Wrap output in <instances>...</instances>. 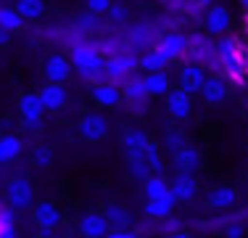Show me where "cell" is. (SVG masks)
Instances as JSON below:
<instances>
[{"label":"cell","instance_id":"27","mask_svg":"<svg viewBox=\"0 0 248 238\" xmlns=\"http://www.w3.org/2000/svg\"><path fill=\"white\" fill-rule=\"evenodd\" d=\"M14 8L19 11L21 19L34 21V19H40V16L45 14V0H16Z\"/></svg>","mask_w":248,"mask_h":238},{"label":"cell","instance_id":"29","mask_svg":"<svg viewBox=\"0 0 248 238\" xmlns=\"http://www.w3.org/2000/svg\"><path fill=\"white\" fill-rule=\"evenodd\" d=\"M24 19L19 16V11L16 8H5V5H0V27L8 29V32H19Z\"/></svg>","mask_w":248,"mask_h":238},{"label":"cell","instance_id":"23","mask_svg":"<svg viewBox=\"0 0 248 238\" xmlns=\"http://www.w3.org/2000/svg\"><path fill=\"white\" fill-rule=\"evenodd\" d=\"M127 170L135 180L151 177V167H148V159H145L143 151H127Z\"/></svg>","mask_w":248,"mask_h":238},{"label":"cell","instance_id":"21","mask_svg":"<svg viewBox=\"0 0 248 238\" xmlns=\"http://www.w3.org/2000/svg\"><path fill=\"white\" fill-rule=\"evenodd\" d=\"M201 95H203L206 103L217 106L227 98V85H224V80H219V77H209L203 82V87H201Z\"/></svg>","mask_w":248,"mask_h":238},{"label":"cell","instance_id":"30","mask_svg":"<svg viewBox=\"0 0 248 238\" xmlns=\"http://www.w3.org/2000/svg\"><path fill=\"white\" fill-rule=\"evenodd\" d=\"M169 193V186L161 175H153V177H145V199H158V196Z\"/></svg>","mask_w":248,"mask_h":238},{"label":"cell","instance_id":"36","mask_svg":"<svg viewBox=\"0 0 248 238\" xmlns=\"http://www.w3.org/2000/svg\"><path fill=\"white\" fill-rule=\"evenodd\" d=\"M111 3H114V0H85L87 11H90V14H95V16H103L106 11L111 8Z\"/></svg>","mask_w":248,"mask_h":238},{"label":"cell","instance_id":"18","mask_svg":"<svg viewBox=\"0 0 248 238\" xmlns=\"http://www.w3.org/2000/svg\"><path fill=\"white\" fill-rule=\"evenodd\" d=\"M174 204H177V199H174L172 188H169V193L158 196V199H148V204H145V214H148V217H156V220L169 217L172 209H174Z\"/></svg>","mask_w":248,"mask_h":238},{"label":"cell","instance_id":"28","mask_svg":"<svg viewBox=\"0 0 248 238\" xmlns=\"http://www.w3.org/2000/svg\"><path fill=\"white\" fill-rule=\"evenodd\" d=\"M151 143V138L145 135V130H127L124 133V138H122V146H124V151H145V146Z\"/></svg>","mask_w":248,"mask_h":238},{"label":"cell","instance_id":"34","mask_svg":"<svg viewBox=\"0 0 248 238\" xmlns=\"http://www.w3.org/2000/svg\"><path fill=\"white\" fill-rule=\"evenodd\" d=\"M53 162V153L48 151V148H34L32 151V164L40 167V170H45V167H50Z\"/></svg>","mask_w":248,"mask_h":238},{"label":"cell","instance_id":"41","mask_svg":"<svg viewBox=\"0 0 248 238\" xmlns=\"http://www.w3.org/2000/svg\"><path fill=\"white\" fill-rule=\"evenodd\" d=\"M240 5H243V8L248 11V0H240Z\"/></svg>","mask_w":248,"mask_h":238},{"label":"cell","instance_id":"33","mask_svg":"<svg viewBox=\"0 0 248 238\" xmlns=\"http://www.w3.org/2000/svg\"><path fill=\"white\" fill-rule=\"evenodd\" d=\"M164 148H167V151H177V148H182L185 146V135L180 133V130H169V133H164Z\"/></svg>","mask_w":248,"mask_h":238},{"label":"cell","instance_id":"31","mask_svg":"<svg viewBox=\"0 0 248 238\" xmlns=\"http://www.w3.org/2000/svg\"><path fill=\"white\" fill-rule=\"evenodd\" d=\"M103 214H106V220H108V225H122V228H127V225H129V212L124 209V206L108 204Z\"/></svg>","mask_w":248,"mask_h":238},{"label":"cell","instance_id":"7","mask_svg":"<svg viewBox=\"0 0 248 238\" xmlns=\"http://www.w3.org/2000/svg\"><path fill=\"white\" fill-rule=\"evenodd\" d=\"M124 85V98L132 103V109H145V103H148V90H145V82H143V77H132V71L127 74V80L122 82Z\"/></svg>","mask_w":248,"mask_h":238},{"label":"cell","instance_id":"16","mask_svg":"<svg viewBox=\"0 0 248 238\" xmlns=\"http://www.w3.org/2000/svg\"><path fill=\"white\" fill-rule=\"evenodd\" d=\"M158 48H161L164 53H167L169 61H174V58H182L187 51V37L180 32H167L161 40H158Z\"/></svg>","mask_w":248,"mask_h":238},{"label":"cell","instance_id":"14","mask_svg":"<svg viewBox=\"0 0 248 238\" xmlns=\"http://www.w3.org/2000/svg\"><path fill=\"white\" fill-rule=\"evenodd\" d=\"M172 193H174L177 201L196 199L198 183H196V177H193V172H177V177H174V183H172Z\"/></svg>","mask_w":248,"mask_h":238},{"label":"cell","instance_id":"13","mask_svg":"<svg viewBox=\"0 0 248 238\" xmlns=\"http://www.w3.org/2000/svg\"><path fill=\"white\" fill-rule=\"evenodd\" d=\"M79 233L87 236V238L106 236V233H108V220H106V214H100V212L85 214V217L79 220Z\"/></svg>","mask_w":248,"mask_h":238},{"label":"cell","instance_id":"40","mask_svg":"<svg viewBox=\"0 0 248 238\" xmlns=\"http://www.w3.org/2000/svg\"><path fill=\"white\" fill-rule=\"evenodd\" d=\"M196 5H201V8H209V5H214V0H196Z\"/></svg>","mask_w":248,"mask_h":238},{"label":"cell","instance_id":"17","mask_svg":"<svg viewBox=\"0 0 248 238\" xmlns=\"http://www.w3.org/2000/svg\"><path fill=\"white\" fill-rule=\"evenodd\" d=\"M172 162L177 167V172H196L201 167V153L185 143L182 148H177V151L172 153Z\"/></svg>","mask_w":248,"mask_h":238},{"label":"cell","instance_id":"19","mask_svg":"<svg viewBox=\"0 0 248 238\" xmlns=\"http://www.w3.org/2000/svg\"><path fill=\"white\" fill-rule=\"evenodd\" d=\"M167 64H169V58H167V53H164L158 45L148 48V51L138 58V67L145 69V71H161V69H167Z\"/></svg>","mask_w":248,"mask_h":238},{"label":"cell","instance_id":"10","mask_svg":"<svg viewBox=\"0 0 248 238\" xmlns=\"http://www.w3.org/2000/svg\"><path fill=\"white\" fill-rule=\"evenodd\" d=\"M40 101H43L45 111H56V109H63L66 103V87L63 82H48L45 87H40Z\"/></svg>","mask_w":248,"mask_h":238},{"label":"cell","instance_id":"11","mask_svg":"<svg viewBox=\"0 0 248 238\" xmlns=\"http://www.w3.org/2000/svg\"><path fill=\"white\" fill-rule=\"evenodd\" d=\"M69 74H72V61L66 56H61V53L48 56V61H45V77H48V82H66Z\"/></svg>","mask_w":248,"mask_h":238},{"label":"cell","instance_id":"5","mask_svg":"<svg viewBox=\"0 0 248 238\" xmlns=\"http://www.w3.org/2000/svg\"><path fill=\"white\" fill-rule=\"evenodd\" d=\"M79 135L90 143H98L108 135V119L103 114H85L79 119Z\"/></svg>","mask_w":248,"mask_h":238},{"label":"cell","instance_id":"22","mask_svg":"<svg viewBox=\"0 0 248 238\" xmlns=\"http://www.w3.org/2000/svg\"><path fill=\"white\" fill-rule=\"evenodd\" d=\"M209 206H214V209H230V206H235V201H238V190L232 186H219L214 188L209 193Z\"/></svg>","mask_w":248,"mask_h":238},{"label":"cell","instance_id":"20","mask_svg":"<svg viewBox=\"0 0 248 238\" xmlns=\"http://www.w3.org/2000/svg\"><path fill=\"white\" fill-rule=\"evenodd\" d=\"M34 222H37L40 228H56V225L61 222V212H58V206L50 204V201H40V204L34 206Z\"/></svg>","mask_w":248,"mask_h":238},{"label":"cell","instance_id":"12","mask_svg":"<svg viewBox=\"0 0 248 238\" xmlns=\"http://www.w3.org/2000/svg\"><path fill=\"white\" fill-rule=\"evenodd\" d=\"M203 21H206V32L209 34H224L230 29V11L224 5H209Z\"/></svg>","mask_w":248,"mask_h":238},{"label":"cell","instance_id":"37","mask_svg":"<svg viewBox=\"0 0 248 238\" xmlns=\"http://www.w3.org/2000/svg\"><path fill=\"white\" fill-rule=\"evenodd\" d=\"M106 236H111V238H129V236H132V230L116 225V228H108V233H106Z\"/></svg>","mask_w":248,"mask_h":238},{"label":"cell","instance_id":"9","mask_svg":"<svg viewBox=\"0 0 248 238\" xmlns=\"http://www.w3.org/2000/svg\"><path fill=\"white\" fill-rule=\"evenodd\" d=\"M203 82H206V74H203V69H201V64L190 61V64H185V67L180 69V87H182V90H187L190 95L201 93Z\"/></svg>","mask_w":248,"mask_h":238},{"label":"cell","instance_id":"24","mask_svg":"<svg viewBox=\"0 0 248 238\" xmlns=\"http://www.w3.org/2000/svg\"><path fill=\"white\" fill-rule=\"evenodd\" d=\"M127 43H129V48L148 51V48H153V43H156V40H153V29H151V27H143V24H138V27L129 29Z\"/></svg>","mask_w":248,"mask_h":238},{"label":"cell","instance_id":"8","mask_svg":"<svg viewBox=\"0 0 248 238\" xmlns=\"http://www.w3.org/2000/svg\"><path fill=\"white\" fill-rule=\"evenodd\" d=\"M190 109H193V103H190V93L187 90H169L167 93V111L172 114L177 122H185L187 117H190Z\"/></svg>","mask_w":248,"mask_h":238},{"label":"cell","instance_id":"15","mask_svg":"<svg viewBox=\"0 0 248 238\" xmlns=\"http://www.w3.org/2000/svg\"><path fill=\"white\" fill-rule=\"evenodd\" d=\"M93 101H95L98 106H103V109H111V106H116L122 101V93H119V85H114V82H95V87H93Z\"/></svg>","mask_w":248,"mask_h":238},{"label":"cell","instance_id":"1","mask_svg":"<svg viewBox=\"0 0 248 238\" xmlns=\"http://www.w3.org/2000/svg\"><path fill=\"white\" fill-rule=\"evenodd\" d=\"M72 67L79 69V74L90 82H103V58H100V45L93 43H74L72 56H69Z\"/></svg>","mask_w":248,"mask_h":238},{"label":"cell","instance_id":"26","mask_svg":"<svg viewBox=\"0 0 248 238\" xmlns=\"http://www.w3.org/2000/svg\"><path fill=\"white\" fill-rule=\"evenodd\" d=\"M145 82V90H148V95H167L169 93V77L161 71H148V74L143 77Z\"/></svg>","mask_w":248,"mask_h":238},{"label":"cell","instance_id":"4","mask_svg":"<svg viewBox=\"0 0 248 238\" xmlns=\"http://www.w3.org/2000/svg\"><path fill=\"white\" fill-rule=\"evenodd\" d=\"M5 199H8L11 209H29L32 206V186H29L27 177H14V180L5 186Z\"/></svg>","mask_w":248,"mask_h":238},{"label":"cell","instance_id":"2","mask_svg":"<svg viewBox=\"0 0 248 238\" xmlns=\"http://www.w3.org/2000/svg\"><path fill=\"white\" fill-rule=\"evenodd\" d=\"M138 69V58H135L132 51H119L114 53L111 58L103 61V80L106 82H114V85H122L127 80L129 71Z\"/></svg>","mask_w":248,"mask_h":238},{"label":"cell","instance_id":"39","mask_svg":"<svg viewBox=\"0 0 248 238\" xmlns=\"http://www.w3.org/2000/svg\"><path fill=\"white\" fill-rule=\"evenodd\" d=\"M11 34H14V32H8V29L0 27V45H8L11 43Z\"/></svg>","mask_w":248,"mask_h":238},{"label":"cell","instance_id":"6","mask_svg":"<svg viewBox=\"0 0 248 238\" xmlns=\"http://www.w3.org/2000/svg\"><path fill=\"white\" fill-rule=\"evenodd\" d=\"M19 114L24 119V124L29 127H37L40 122H43V114H45V106L43 101H40L37 93H24L19 98Z\"/></svg>","mask_w":248,"mask_h":238},{"label":"cell","instance_id":"38","mask_svg":"<svg viewBox=\"0 0 248 238\" xmlns=\"http://www.w3.org/2000/svg\"><path fill=\"white\" fill-rule=\"evenodd\" d=\"M227 236H232V238H238V236H243V228L240 225H227V230H224Z\"/></svg>","mask_w":248,"mask_h":238},{"label":"cell","instance_id":"35","mask_svg":"<svg viewBox=\"0 0 248 238\" xmlns=\"http://www.w3.org/2000/svg\"><path fill=\"white\" fill-rule=\"evenodd\" d=\"M106 16H108V21H111V24H124V21H127V16H129V11L124 8V5L111 3V8L106 11Z\"/></svg>","mask_w":248,"mask_h":238},{"label":"cell","instance_id":"3","mask_svg":"<svg viewBox=\"0 0 248 238\" xmlns=\"http://www.w3.org/2000/svg\"><path fill=\"white\" fill-rule=\"evenodd\" d=\"M217 56H219V67L227 71L230 77L240 80V74L246 71V61H243V53H240V48L232 37H222L219 43H217Z\"/></svg>","mask_w":248,"mask_h":238},{"label":"cell","instance_id":"25","mask_svg":"<svg viewBox=\"0 0 248 238\" xmlns=\"http://www.w3.org/2000/svg\"><path fill=\"white\" fill-rule=\"evenodd\" d=\"M21 140L16 135H3L0 138V164H8V162H16L21 153Z\"/></svg>","mask_w":248,"mask_h":238},{"label":"cell","instance_id":"32","mask_svg":"<svg viewBox=\"0 0 248 238\" xmlns=\"http://www.w3.org/2000/svg\"><path fill=\"white\" fill-rule=\"evenodd\" d=\"M143 153H145V159H148V167H151L153 175H161V172H164V162H161V151H158L156 143H148Z\"/></svg>","mask_w":248,"mask_h":238}]
</instances>
